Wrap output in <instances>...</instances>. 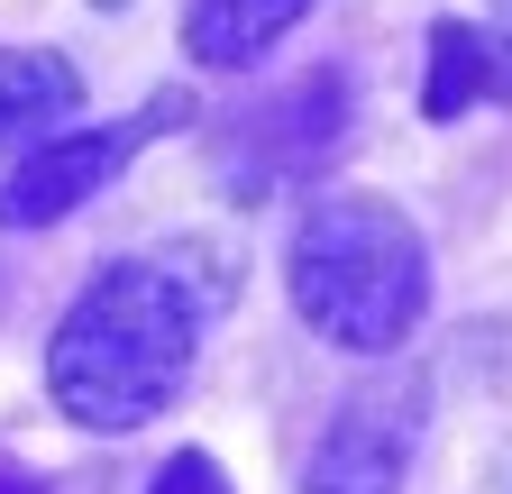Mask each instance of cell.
Instances as JSON below:
<instances>
[{"mask_svg":"<svg viewBox=\"0 0 512 494\" xmlns=\"http://www.w3.org/2000/svg\"><path fill=\"white\" fill-rule=\"evenodd\" d=\"M202 321H211V293H192L183 266L110 257L74 293V312L55 321V348H46L55 412L74 430H101V440L147 430L202 357Z\"/></svg>","mask_w":512,"mask_h":494,"instance_id":"6da1fadb","label":"cell"},{"mask_svg":"<svg viewBox=\"0 0 512 494\" xmlns=\"http://www.w3.org/2000/svg\"><path fill=\"white\" fill-rule=\"evenodd\" d=\"M284 293L311 339L348 357H394L430 321V238L384 193H311L284 238Z\"/></svg>","mask_w":512,"mask_h":494,"instance_id":"7a4b0ae2","label":"cell"},{"mask_svg":"<svg viewBox=\"0 0 512 494\" xmlns=\"http://www.w3.org/2000/svg\"><path fill=\"white\" fill-rule=\"evenodd\" d=\"M339 147H348V83H339V74H302V83H284L275 101H256L247 119H229V138H220V183H229L238 202H266V193L311 183Z\"/></svg>","mask_w":512,"mask_h":494,"instance_id":"3957f363","label":"cell"},{"mask_svg":"<svg viewBox=\"0 0 512 494\" xmlns=\"http://www.w3.org/2000/svg\"><path fill=\"white\" fill-rule=\"evenodd\" d=\"M421 421H430V385L412 376V366H403V376L357 385L330 412V430L311 440L302 494H403V476L421 458Z\"/></svg>","mask_w":512,"mask_h":494,"instance_id":"277c9868","label":"cell"},{"mask_svg":"<svg viewBox=\"0 0 512 494\" xmlns=\"http://www.w3.org/2000/svg\"><path fill=\"white\" fill-rule=\"evenodd\" d=\"M174 110H183V101L165 92V101H147L138 119H110V129H55L46 147H28L19 174L0 183V229H55V220H74L83 202H101V183L138 156Z\"/></svg>","mask_w":512,"mask_h":494,"instance_id":"5b68a950","label":"cell"},{"mask_svg":"<svg viewBox=\"0 0 512 494\" xmlns=\"http://www.w3.org/2000/svg\"><path fill=\"white\" fill-rule=\"evenodd\" d=\"M476 101H512V28H476V19H430V83H421V119H458Z\"/></svg>","mask_w":512,"mask_h":494,"instance_id":"8992f818","label":"cell"},{"mask_svg":"<svg viewBox=\"0 0 512 494\" xmlns=\"http://www.w3.org/2000/svg\"><path fill=\"white\" fill-rule=\"evenodd\" d=\"M320 0H183V55L211 74H247L256 55H275Z\"/></svg>","mask_w":512,"mask_h":494,"instance_id":"52a82bcc","label":"cell"},{"mask_svg":"<svg viewBox=\"0 0 512 494\" xmlns=\"http://www.w3.org/2000/svg\"><path fill=\"white\" fill-rule=\"evenodd\" d=\"M83 110V74L55 46H0V147H46Z\"/></svg>","mask_w":512,"mask_h":494,"instance_id":"ba28073f","label":"cell"},{"mask_svg":"<svg viewBox=\"0 0 512 494\" xmlns=\"http://www.w3.org/2000/svg\"><path fill=\"white\" fill-rule=\"evenodd\" d=\"M147 494H229V476H220V458L183 449V458H165V467H156V485H147Z\"/></svg>","mask_w":512,"mask_h":494,"instance_id":"9c48e42d","label":"cell"},{"mask_svg":"<svg viewBox=\"0 0 512 494\" xmlns=\"http://www.w3.org/2000/svg\"><path fill=\"white\" fill-rule=\"evenodd\" d=\"M0 494H37V485H28V476H10V467H0Z\"/></svg>","mask_w":512,"mask_h":494,"instance_id":"30bf717a","label":"cell"},{"mask_svg":"<svg viewBox=\"0 0 512 494\" xmlns=\"http://www.w3.org/2000/svg\"><path fill=\"white\" fill-rule=\"evenodd\" d=\"M494 19H503V28H512V0H494Z\"/></svg>","mask_w":512,"mask_h":494,"instance_id":"8fae6325","label":"cell"}]
</instances>
